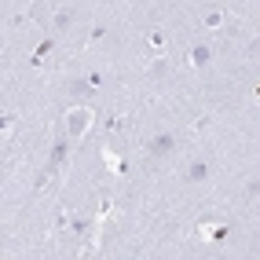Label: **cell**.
<instances>
[{
	"instance_id": "1",
	"label": "cell",
	"mask_w": 260,
	"mask_h": 260,
	"mask_svg": "<svg viewBox=\"0 0 260 260\" xmlns=\"http://www.w3.org/2000/svg\"><path fill=\"white\" fill-rule=\"evenodd\" d=\"M92 117L95 114L88 107H74L70 114H66V136H70V140H81V136L92 128Z\"/></svg>"
},
{
	"instance_id": "2",
	"label": "cell",
	"mask_w": 260,
	"mask_h": 260,
	"mask_svg": "<svg viewBox=\"0 0 260 260\" xmlns=\"http://www.w3.org/2000/svg\"><path fill=\"white\" fill-rule=\"evenodd\" d=\"M172 147H176L172 132H158V136L147 143V154H150V158H165V154H172Z\"/></svg>"
},
{
	"instance_id": "3",
	"label": "cell",
	"mask_w": 260,
	"mask_h": 260,
	"mask_svg": "<svg viewBox=\"0 0 260 260\" xmlns=\"http://www.w3.org/2000/svg\"><path fill=\"white\" fill-rule=\"evenodd\" d=\"M209 176H213V165L205 161V158H194V161L187 165V180L190 183H202V180H209Z\"/></svg>"
},
{
	"instance_id": "4",
	"label": "cell",
	"mask_w": 260,
	"mask_h": 260,
	"mask_svg": "<svg viewBox=\"0 0 260 260\" xmlns=\"http://www.w3.org/2000/svg\"><path fill=\"white\" fill-rule=\"evenodd\" d=\"M202 235L209 238V242H220V238H228V235H231V228H228L223 220H220V223H202Z\"/></svg>"
},
{
	"instance_id": "5",
	"label": "cell",
	"mask_w": 260,
	"mask_h": 260,
	"mask_svg": "<svg viewBox=\"0 0 260 260\" xmlns=\"http://www.w3.org/2000/svg\"><path fill=\"white\" fill-rule=\"evenodd\" d=\"M209 59H213V48L209 44H194V48H190V62H194V66H205Z\"/></svg>"
},
{
	"instance_id": "6",
	"label": "cell",
	"mask_w": 260,
	"mask_h": 260,
	"mask_svg": "<svg viewBox=\"0 0 260 260\" xmlns=\"http://www.w3.org/2000/svg\"><path fill=\"white\" fill-rule=\"evenodd\" d=\"M202 22H205V29H220L223 26V11L220 8H209V11L202 15Z\"/></svg>"
},
{
	"instance_id": "7",
	"label": "cell",
	"mask_w": 260,
	"mask_h": 260,
	"mask_svg": "<svg viewBox=\"0 0 260 260\" xmlns=\"http://www.w3.org/2000/svg\"><path fill=\"white\" fill-rule=\"evenodd\" d=\"M70 22H74V11H70V8H62V11L55 15V22H51V29L62 33V29H70Z\"/></svg>"
},
{
	"instance_id": "8",
	"label": "cell",
	"mask_w": 260,
	"mask_h": 260,
	"mask_svg": "<svg viewBox=\"0 0 260 260\" xmlns=\"http://www.w3.org/2000/svg\"><path fill=\"white\" fill-rule=\"evenodd\" d=\"M66 150H70L66 143H55V150H51V165H55V169H59V165L66 161Z\"/></svg>"
},
{
	"instance_id": "9",
	"label": "cell",
	"mask_w": 260,
	"mask_h": 260,
	"mask_svg": "<svg viewBox=\"0 0 260 260\" xmlns=\"http://www.w3.org/2000/svg\"><path fill=\"white\" fill-rule=\"evenodd\" d=\"M246 194H260V180H249V187H246Z\"/></svg>"
}]
</instances>
